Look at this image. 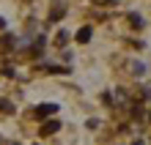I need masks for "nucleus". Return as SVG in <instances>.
Here are the masks:
<instances>
[{"label": "nucleus", "instance_id": "423d86ee", "mask_svg": "<svg viewBox=\"0 0 151 145\" xmlns=\"http://www.w3.org/2000/svg\"><path fill=\"white\" fill-rule=\"evenodd\" d=\"M132 145H143V142H140V140H137V142H132Z\"/></svg>", "mask_w": 151, "mask_h": 145}, {"label": "nucleus", "instance_id": "f03ea898", "mask_svg": "<svg viewBox=\"0 0 151 145\" xmlns=\"http://www.w3.org/2000/svg\"><path fill=\"white\" fill-rule=\"evenodd\" d=\"M88 39H91V28H80V33H77V41H80V44H85Z\"/></svg>", "mask_w": 151, "mask_h": 145}, {"label": "nucleus", "instance_id": "7ed1b4c3", "mask_svg": "<svg viewBox=\"0 0 151 145\" xmlns=\"http://www.w3.org/2000/svg\"><path fill=\"white\" fill-rule=\"evenodd\" d=\"M55 110H58L55 104H41L39 110H36V115H50V112H55Z\"/></svg>", "mask_w": 151, "mask_h": 145}, {"label": "nucleus", "instance_id": "f257e3e1", "mask_svg": "<svg viewBox=\"0 0 151 145\" xmlns=\"http://www.w3.org/2000/svg\"><path fill=\"white\" fill-rule=\"evenodd\" d=\"M55 131H58V121H50V123L41 126V134H44V137H47V134H55Z\"/></svg>", "mask_w": 151, "mask_h": 145}, {"label": "nucleus", "instance_id": "0eeeda50", "mask_svg": "<svg viewBox=\"0 0 151 145\" xmlns=\"http://www.w3.org/2000/svg\"><path fill=\"white\" fill-rule=\"evenodd\" d=\"M0 28H3V16H0Z\"/></svg>", "mask_w": 151, "mask_h": 145}, {"label": "nucleus", "instance_id": "39448f33", "mask_svg": "<svg viewBox=\"0 0 151 145\" xmlns=\"http://www.w3.org/2000/svg\"><path fill=\"white\" fill-rule=\"evenodd\" d=\"M93 3H99V6H110V3H115V0H93Z\"/></svg>", "mask_w": 151, "mask_h": 145}, {"label": "nucleus", "instance_id": "20e7f679", "mask_svg": "<svg viewBox=\"0 0 151 145\" xmlns=\"http://www.w3.org/2000/svg\"><path fill=\"white\" fill-rule=\"evenodd\" d=\"M60 16H63V11H60V8H58V11H52V14H50V19H52V22H58Z\"/></svg>", "mask_w": 151, "mask_h": 145}]
</instances>
